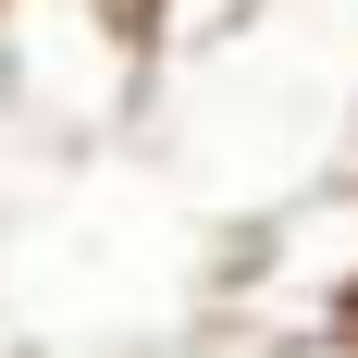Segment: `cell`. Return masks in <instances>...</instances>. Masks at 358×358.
I'll return each instance as SVG.
<instances>
[{"label":"cell","mask_w":358,"mask_h":358,"mask_svg":"<svg viewBox=\"0 0 358 358\" xmlns=\"http://www.w3.org/2000/svg\"><path fill=\"white\" fill-rule=\"evenodd\" d=\"M309 322H358V173L285 198L222 272V334H309Z\"/></svg>","instance_id":"6da1fadb"},{"label":"cell","mask_w":358,"mask_h":358,"mask_svg":"<svg viewBox=\"0 0 358 358\" xmlns=\"http://www.w3.org/2000/svg\"><path fill=\"white\" fill-rule=\"evenodd\" d=\"M136 25H148V50H222V37H248L259 25V0H136Z\"/></svg>","instance_id":"7a4b0ae2"},{"label":"cell","mask_w":358,"mask_h":358,"mask_svg":"<svg viewBox=\"0 0 358 358\" xmlns=\"http://www.w3.org/2000/svg\"><path fill=\"white\" fill-rule=\"evenodd\" d=\"M161 358H222V334H210V346H161Z\"/></svg>","instance_id":"277c9868"},{"label":"cell","mask_w":358,"mask_h":358,"mask_svg":"<svg viewBox=\"0 0 358 358\" xmlns=\"http://www.w3.org/2000/svg\"><path fill=\"white\" fill-rule=\"evenodd\" d=\"M222 358H358V322H309V334H222Z\"/></svg>","instance_id":"3957f363"}]
</instances>
